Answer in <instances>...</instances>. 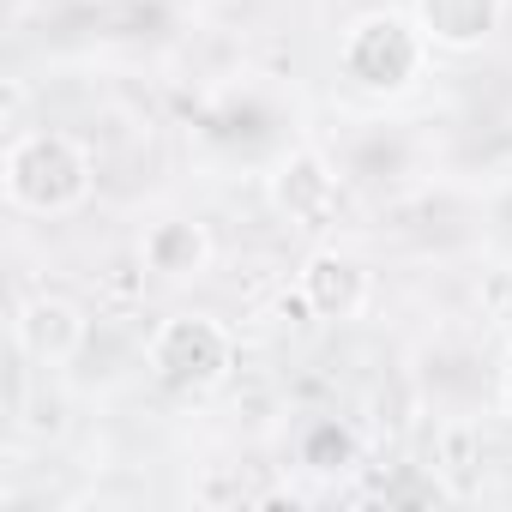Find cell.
<instances>
[{
	"instance_id": "obj_1",
	"label": "cell",
	"mask_w": 512,
	"mask_h": 512,
	"mask_svg": "<svg viewBox=\"0 0 512 512\" xmlns=\"http://www.w3.org/2000/svg\"><path fill=\"white\" fill-rule=\"evenodd\" d=\"M0 187H7V205L25 217H73L97 187V163L73 133L31 127L0 157Z\"/></svg>"
},
{
	"instance_id": "obj_2",
	"label": "cell",
	"mask_w": 512,
	"mask_h": 512,
	"mask_svg": "<svg viewBox=\"0 0 512 512\" xmlns=\"http://www.w3.org/2000/svg\"><path fill=\"white\" fill-rule=\"evenodd\" d=\"M145 368L163 392L175 398H199L211 386H223V374L235 368V338L223 320L211 314H169L151 338H145Z\"/></svg>"
},
{
	"instance_id": "obj_3",
	"label": "cell",
	"mask_w": 512,
	"mask_h": 512,
	"mask_svg": "<svg viewBox=\"0 0 512 512\" xmlns=\"http://www.w3.org/2000/svg\"><path fill=\"white\" fill-rule=\"evenodd\" d=\"M428 55H434L428 37H422L416 19H404V13H368V19H356V25L344 31V43H338L344 73H350L362 91H374V97L416 85L422 67H428Z\"/></svg>"
},
{
	"instance_id": "obj_4",
	"label": "cell",
	"mask_w": 512,
	"mask_h": 512,
	"mask_svg": "<svg viewBox=\"0 0 512 512\" xmlns=\"http://www.w3.org/2000/svg\"><path fill=\"white\" fill-rule=\"evenodd\" d=\"M91 344V320H85V308L79 302H67V296H25L19 308H13V350L25 356V362H37V368H67L79 350Z\"/></svg>"
},
{
	"instance_id": "obj_5",
	"label": "cell",
	"mask_w": 512,
	"mask_h": 512,
	"mask_svg": "<svg viewBox=\"0 0 512 512\" xmlns=\"http://www.w3.org/2000/svg\"><path fill=\"white\" fill-rule=\"evenodd\" d=\"M266 199H272V211L284 217V223H296V229H326L332 217H338V175H332V163L320 157V151H290V157H278V169L266 175Z\"/></svg>"
},
{
	"instance_id": "obj_6",
	"label": "cell",
	"mask_w": 512,
	"mask_h": 512,
	"mask_svg": "<svg viewBox=\"0 0 512 512\" xmlns=\"http://www.w3.org/2000/svg\"><path fill=\"white\" fill-rule=\"evenodd\" d=\"M296 296H302V308L314 320L344 326V320H362V308L374 302V278H368L362 260H350V253L320 247V253H308V266L296 278Z\"/></svg>"
},
{
	"instance_id": "obj_7",
	"label": "cell",
	"mask_w": 512,
	"mask_h": 512,
	"mask_svg": "<svg viewBox=\"0 0 512 512\" xmlns=\"http://www.w3.org/2000/svg\"><path fill=\"white\" fill-rule=\"evenodd\" d=\"M506 19V0H416V31L428 37V49L464 55L482 49Z\"/></svg>"
},
{
	"instance_id": "obj_8",
	"label": "cell",
	"mask_w": 512,
	"mask_h": 512,
	"mask_svg": "<svg viewBox=\"0 0 512 512\" xmlns=\"http://www.w3.org/2000/svg\"><path fill=\"white\" fill-rule=\"evenodd\" d=\"M139 260H145V272H157L163 284H187V278H199V272L211 266V235H205V223L163 217V223L145 229Z\"/></svg>"
},
{
	"instance_id": "obj_9",
	"label": "cell",
	"mask_w": 512,
	"mask_h": 512,
	"mask_svg": "<svg viewBox=\"0 0 512 512\" xmlns=\"http://www.w3.org/2000/svg\"><path fill=\"white\" fill-rule=\"evenodd\" d=\"M500 410H506V416H512V368H506V374H500Z\"/></svg>"
}]
</instances>
